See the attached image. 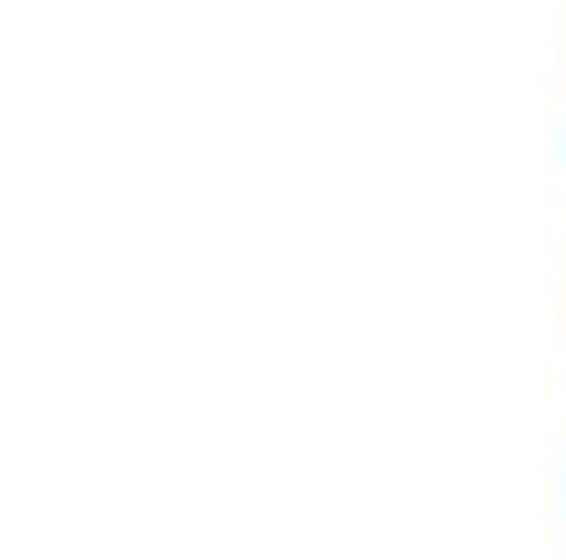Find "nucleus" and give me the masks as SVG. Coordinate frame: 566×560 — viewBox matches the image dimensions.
<instances>
[]
</instances>
